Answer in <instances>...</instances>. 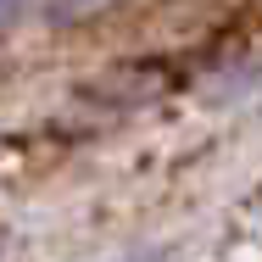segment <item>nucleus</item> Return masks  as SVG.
<instances>
[{"label": "nucleus", "instance_id": "obj_1", "mask_svg": "<svg viewBox=\"0 0 262 262\" xmlns=\"http://www.w3.org/2000/svg\"><path fill=\"white\" fill-rule=\"evenodd\" d=\"M112 0H51V17L56 23H73V17H90V11H106Z\"/></svg>", "mask_w": 262, "mask_h": 262}, {"label": "nucleus", "instance_id": "obj_2", "mask_svg": "<svg viewBox=\"0 0 262 262\" xmlns=\"http://www.w3.org/2000/svg\"><path fill=\"white\" fill-rule=\"evenodd\" d=\"M17 11H23V0H0V28H6V23H11Z\"/></svg>", "mask_w": 262, "mask_h": 262}]
</instances>
